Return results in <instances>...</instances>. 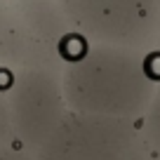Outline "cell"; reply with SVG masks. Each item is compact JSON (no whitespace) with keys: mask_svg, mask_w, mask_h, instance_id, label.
<instances>
[{"mask_svg":"<svg viewBox=\"0 0 160 160\" xmlns=\"http://www.w3.org/2000/svg\"><path fill=\"white\" fill-rule=\"evenodd\" d=\"M148 54L90 45L71 61L64 94L71 113L141 120L158 90Z\"/></svg>","mask_w":160,"mask_h":160,"instance_id":"obj_1","label":"cell"},{"mask_svg":"<svg viewBox=\"0 0 160 160\" xmlns=\"http://www.w3.org/2000/svg\"><path fill=\"white\" fill-rule=\"evenodd\" d=\"M68 24L90 45L141 54L155 50L160 10L155 0H61Z\"/></svg>","mask_w":160,"mask_h":160,"instance_id":"obj_2","label":"cell"},{"mask_svg":"<svg viewBox=\"0 0 160 160\" xmlns=\"http://www.w3.org/2000/svg\"><path fill=\"white\" fill-rule=\"evenodd\" d=\"M42 160H151L141 120L68 113L50 134Z\"/></svg>","mask_w":160,"mask_h":160,"instance_id":"obj_3","label":"cell"},{"mask_svg":"<svg viewBox=\"0 0 160 160\" xmlns=\"http://www.w3.org/2000/svg\"><path fill=\"white\" fill-rule=\"evenodd\" d=\"M141 130H144V139L148 146L151 160H160V85L155 90V97L151 101L146 115L141 118Z\"/></svg>","mask_w":160,"mask_h":160,"instance_id":"obj_4","label":"cell"},{"mask_svg":"<svg viewBox=\"0 0 160 160\" xmlns=\"http://www.w3.org/2000/svg\"><path fill=\"white\" fill-rule=\"evenodd\" d=\"M148 64H151V68H153L158 82H160V35H158V42H155V50L148 54Z\"/></svg>","mask_w":160,"mask_h":160,"instance_id":"obj_5","label":"cell"},{"mask_svg":"<svg viewBox=\"0 0 160 160\" xmlns=\"http://www.w3.org/2000/svg\"><path fill=\"white\" fill-rule=\"evenodd\" d=\"M155 2H158V10H160V0H155Z\"/></svg>","mask_w":160,"mask_h":160,"instance_id":"obj_6","label":"cell"}]
</instances>
